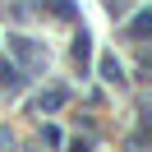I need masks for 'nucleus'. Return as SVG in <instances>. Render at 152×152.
I'll return each mask as SVG.
<instances>
[{
  "instance_id": "obj_4",
  "label": "nucleus",
  "mask_w": 152,
  "mask_h": 152,
  "mask_svg": "<svg viewBox=\"0 0 152 152\" xmlns=\"http://www.w3.org/2000/svg\"><path fill=\"white\" fill-rule=\"evenodd\" d=\"M102 78H106V83H124V69H120L115 56H102Z\"/></svg>"
},
{
  "instance_id": "obj_3",
  "label": "nucleus",
  "mask_w": 152,
  "mask_h": 152,
  "mask_svg": "<svg viewBox=\"0 0 152 152\" xmlns=\"http://www.w3.org/2000/svg\"><path fill=\"white\" fill-rule=\"evenodd\" d=\"M0 88H5V92H19V88H23V74L14 65H0Z\"/></svg>"
},
{
  "instance_id": "obj_5",
  "label": "nucleus",
  "mask_w": 152,
  "mask_h": 152,
  "mask_svg": "<svg viewBox=\"0 0 152 152\" xmlns=\"http://www.w3.org/2000/svg\"><path fill=\"white\" fill-rule=\"evenodd\" d=\"M74 65H78V74L88 69V37L78 32V42H74Z\"/></svg>"
},
{
  "instance_id": "obj_6",
  "label": "nucleus",
  "mask_w": 152,
  "mask_h": 152,
  "mask_svg": "<svg viewBox=\"0 0 152 152\" xmlns=\"http://www.w3.org/2000/svg\"><path fill=\"white\" fill-rule=\"evenodd\" d=\"M106 5H111V10H115V14H120V10H124V0H106Z\"/></svg>"
},
{
  "instance_id": "obj_1",
  "label": "nucleus",
  "mask_w": 152,
  "mask_h": 152,
  "mask_svg": "<svg viewBox=\"0 0 152 152\" xmlns=\"http://www.w3.org/2000/svg\"><path fill=\"white\" fill-rule=\"evenodd\" d=\"M10 46H14V51H19V56H23V60H28V65H32V69H46V51H37V46H32V42H23V37H14V42H10Z\"/></svg>"
},
{
  "instance_id": "obj_2",
  "label": "nucleus",
  "mask_w": 152,
  "mask_h": 152,
  "mask_svg": "<svg viewBox=\"0 0 152 152\" xmlns=\"http://www.w3.org/2000/svg\"><path fill=\"white\" fill-rule=\"evenodd\" d=\"M65 97H69L65 88H46V92L37 97V111H56V106H65Z\"/></svg>"
}]
</instances>
